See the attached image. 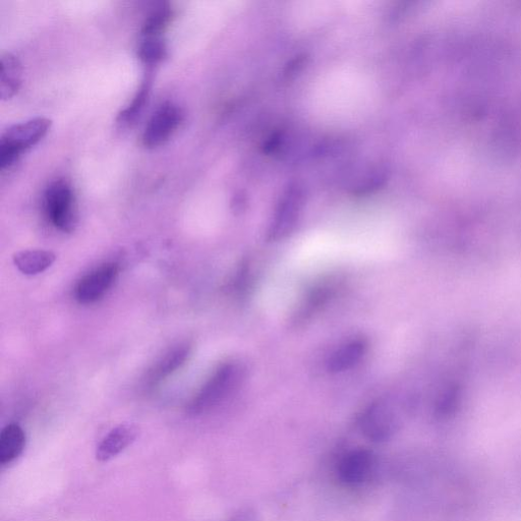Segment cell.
Wrapping results in <instances>:
<instances>
[{
  "label": "cell",
  "instance_id": "obj_17",
  "mask_svg": "<svg viewBox=\"0 0 521 521\" xmlns=\"http://www.w3.org/2000/svg\"><path fill=\"white\" fill-rule=\"evenodd\" d=\"M172 16L168 4H161L147 17L143 29L142 37L161 36L170 22Z\"/></svg>",
  "mask_w": 521,
  "mask_h": 521
},
{
  "label": "cell",
  "instance_id": "obj_18",
  "mask_svg": "<svg viewBox=\"0 0 521 521\" xmlns=\"http://www.w3.org/2000/svg\"><path fill=\"white\" fill-rule=\"evenodd\" d=\"M151 89V80L146 79L139 92L133 99L132 103L120 114L119 121L122 124L131 125L133 124L142 113L147 103L149 93Z\"/></svg>",
  "mask_w": 521,
  "mask_h": 521
},
{
  "label": "cell",
  "instance_id": "obj_4",
  "mask_svg": "<svg viewBox=\"0 0 521 521\" xmlns=\"http://www.w3.org/2000/svg\"><path fill=\"white\" fill-rule=\"evenodd\" d=\"M376 465V455L370 449L359 447L345 452L338 460L336 477L345 487L356 488L366 484Z\"/></svg>",
  "mask_w": 521,
  "mask_h": 521
},
{
  "label": "cell",
  "instance_id": "obj_15",
  "mask_svg": "<svg viewBox=\"0 0 521 521\" xmlns=\"http://www.w3.org/2000/svg\"><path fill=\"white\" fill-rule=\"evenodd\" d=\"M56 256L44 250H26L14 255L13 261L20 272L25 275H37L55 262Z\"/></svg>",
  "mask_w": 521,
  "mask_h": 521
},
{
  "label": "cell",
  "instance_id": "obj_9",
  "mask_svg": "<svg viewBox=\"0 0 521 521\" xmlns=\"http://www.w3.org/2000/svg\"><path fill=\"white\" fill-rule=\"evenodd\" d=\"M139 436V428L135 424L125 423L113 428L99 443L96 459L107 462L120 455L131 446Z\"/></svg>",
  "mask_w": 521,
  "mask_h": 521
},
{
  "label": "cell",
  "instance_id": "obj_14",
  "mask_svg": "<svg viewBox=\"0 0 521 521\" xmlns=\"http://www.w3.org/2000/svg\"><path fill=\"white\" fill-rule=\"evenodd\" d=\"M22 84V66L12 53L2 56V78H0V98L12 99Z\"/></svg>",
  "mask_w": 521,
  "mask_h": 521
},
{
  "label": "cell",
  "instance_id": "obj_7",
  "mask_svg": "<svg viewBox=\"0 0 521 521\" xmlns=\"http://www.w3.org/2000/svg\"><path fill=\"white\" fill-rule=\"evenodd\" d=\"M397 420L385 403H373L363 414L360 427L366 438L382 443L390 440L397 431Z\"/></svg>",
  "mask_w": 521,
  "mask_h": 521
},
{
  "label": "cell",
  "instance_id": "obj_3",
  "mask_svg": "<svg viewBox=\"0 0 521 521\" xmlns=\"http://www.w3.org/2000/svg\"><path fill=\"white\" fill-rule=\"evenodd\" d=\"M44 210L49 222L63 233H72L78 223L76 198L70 184L60 180L51 183L44 193Z\"/></svg>",
  "mask_w": 521,
  "mask_h": 521
},
{
  "label": "cell",
  "instance_id": "obj_5",
  "mask_svg": "<svg viewBox=\"0 0 521 521\" xmlns=\"http://www.w3.org/2000/svg\"><path fill=\"white\" fill-rule=\"evenodd\" d=\"M184 119L182 109L164 103L152 115L143 134V144L149 149L164 145L177 132Z\"/></svg>",
  "mask_w": 521,
  "mask_h": 521
},
{
  "label": "cell",
  "instance_id": "obj_1",
  "mask_svg": "<svg viewBox=\"0 0 521 521\" xmlns=\"http://www.w3.org/2000/svg\"><path fill=\"white\" fill-rule=\"evenodd\" d=\"M243 379L244 369L240 364L221 365L191 402L190 413L200 415L217 407L240 386Z\"/></svg>",
  "mask_w": 521,
  "mask_h": 521
},
{
  "label": "cell",
  "instance_id": "obj_2",
  "mask_svg": "<svg viewBox=\"0 0 521 521\" xmlns=\"http://www.w3.org/2000/svg\"><path fill=\"white\" fill-rule=\"evenodd\" d=\"M51 121L36 118L9 128L0 139V169L17 163L23 152L38 144L49 132Z\"/></svg>",
  "mask_w": 521,
  "mask_h": 521
},
{
  "label": "cell",
  "instance_id": "obj_11",
  "mask_svg": "<svg viewBox=\"0 0 521 521\" xmlns=\"http://www.w3.org/2000/svg\"><path fill=\"white\" fill-rule=\"evenodd\" d=\"M190 354L191 346L189 343H181L172 347L150 370L147 382L154 385L175 373L187 362Z\"/></svg>",
  "mask_w": 521,
  "mask_h": 521
},
{
  "label": "cell",
  "instance_id": "obj_13",
  "mask_svg": "<svg viewBox=\"0 0 521 521\" xmlns=\"http://www.w3.org/2000/svg\"><path fill=\"white\" fill-rule=\"evenodd\" d=\"M335 285L332 282H324L312 289L301 305L296 322L298 324L308 321L319 312L334 297Z\"/></svg>",
  "mask_w": 521,
  "mask_h": 521
},
{
  "label": "cell",
  "instance_id": "obj_6",
  "mask_svg": "<svg viewBox=\"0 0 521 521\" xmlns=\"http://www.w3.org/2000/svg\"><path fill=\"white\" fill-rule=\"evenodd\" d=\"M119 274V265L107 263L84 276L75 288L76 300L84 305L101 300Z\"/></svg>",
  "mask_w": 521,
  "mask_h": 521
},
{
  "label": "cell",
  "instance_id": "obj_12",
  "mask_svg": "<svg viewBox=\"0 0 521 521\" xmlns=\"http://www.w3.org/2000/svg\"><path fill=\"white\" fill-rule=\"evenodd\" d=\"M26 446V434L18 424L6 426L0 433V463L3 466L16 460Z\"/></svg>",
  "mask_w": 521,
  "mask_h": 521
},
{
  "label": "cell",
  "instance_id": "obj_10",
  "mask_svg": "<svg viewBox=\"0 0 521 521\" xmlns=\"http://www.w3.org/2000/svg\"><path fill=\"white\" fill-rule=\"evenodd\" d=\"M368 346L365 338H357L345 343L329 359L328 371L337 374L355 368L366 356Z\"/></svg>",
  "mask_w": 521,
  "mask_h": 521
},
{
  "label": "cell",
  "instance_id": "obj_16",
  "mask_svg": "<svg viewBox=\"0 0 521 521\" xmlns=\"http://www.w3.org/2000/svg\"><path fill=\"white\" fill-rule=\"evenodd\" d=\"M138 55L146 66H156L167 55V45L161 36L142 37Z\"/></svg>",
  "mask_w": 521,
  "mask_h": 521
},
{
  "label": "cell",
  "instance_id": "obj_8",
  "mask_svg": "<svg viewBox=\"0 0 521 521\" xmlns=\"http://www.w3.org/2000/svg\"><path fill=\"white\" fill-rule=\"evenodd\" d=\"M302 209V194L295 189L283 197L268 231V240L277 242L287 238L296 228Z\"/></svg>",
  "mask_w": 521,
  "mask_h": 521
}]
</instances>
